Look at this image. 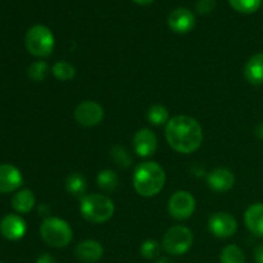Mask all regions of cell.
Returning <instances> with one entry per match:
<instances>
[{
	"mask_svg": "<svg viewBox=\"0 0 263 263\" xmlns=\"http://www.w3.org/2000/svg\"><path fill=\"white\" fill-rule=\"evenodd\" d=\"M166 140L177 153L190 154L200 148L203 143V128L190 116H176L166 125Z\"/></svg>",
	"mask_w": 263,
	"mask_h": 263,
	"instance_id": "1",
	"label": "cell"
},
{
	"mask_svg": "<svg viewBox=\"0 0 263 263\" xmlns=\"http://www.w3.org/2000/svg\"><path fill=\"white\" fill-rule=\"evenodd\" d=\"M166 184V172L157 162H144L135 168L133 185L140 197L152 198L161 193Z\"/></svg>",
	"mask_w": 263,
	"mask_h": 263,
	"instance_id": "2",
	"label": "cell"
},
{
	"mask_svg": "<svg viewBox=\"0 0 263 263\" xmlns=\"http://www.w3.org/2000/svg\"><path fill=\"white\" fill-rule=\"evenodd\" d=\"M80 212L89 222H107L115 215V203L103 194H86L80 202Z\"/></svg>",
	"mask_w": 263,
	"mask_h": 263,
	"instance_id": "3",
	"label": "cell"
},
{
	"mask_svg": "<svg viewBox=\"0 0 263 263\" xmlns=\"http://www.w3.org/2000/svg\"><path fill=\"white\" fill-rule=\"evenodd\" d=\"M25 45L28 53L33 57L45 58L53 53L55 39L50 28L44 25H35L26 33Z\"/></svg>",
	"mask_w": 263,
	"mask_h": 263,
	"instance_id": "4",
	"label": "cell"
},
{
	"mask_svg": "<svg viewBox=\"0 0 263 263\" xmlns=\"http://www.w3.org/2000/svg\"><path fill=\"white\" fill-rule=\"evenodd\" d=\"M40 236L49 247L64 248L72 240V229L62 218L48 217L41 223Z\"/></svg>",
	"mask_w": 263,
	"mask_h": 263,
	"instance_id": "5",
	"label": "cell"
},
{
	"mask_svg": "<svg viewBox=\"0 0 263 263\" xmlns=\"http://www.w3.org/2000/svg\"><path fill=\"white\" fill-rule=\"evenodd\" d=\"M194 243L192 230L185 226H174L166 231L162 239V249L170 256H182L187 253Z\"/></svg>",
	"mask_w": 263,
	"mask_h": 263,
	"instance_id": "6",
	"label": "cell"
},
{
	"mask_svg": "<svg viewBox=\"0 0 263 263\" xmlns=\"http://www.w3.org/2000/svg\"><path fill=\"white\" fill-rule=\"evenodd\" d=\"M195 204V198L189 192L180 190L170 198L168 212L175 220H187L194 213Z\"/></svg>",
	"mask_w": 263,
	"mask_h": 263,
	"instance_id": "7",
	"label": "cell"
},
{
	"mask_svg": "<svg viewBox=\"0 0 263 263\" xmlns=\"http://www.w3.org/2000/svg\"><path fill=\"white\" fill-rule=\"evenodd\" d=\"M104 118V109L99 103L94 100L81 102L74 109V120L84 127L98 126Z\"/></svg>",
	"mask_w": 263,
	"mask_h": 263,
	"instance_id": "8",
	"label": "cell"
},
{
	"mask_svg": "<svg viewBox=\"0 0 263 263\" xmlns=\"http://www.w3.org/2000/svg\"><path fill=\"white\" fill-rule=\"evenodd\" d=\"M208 229L211 233L220 239L231 238L238 230V222L231 213H213L208 220Z\"/></svg>",
	"mask_w": 263,
	"mask_h": 263,
	"instance_id": "9",
	"label": "cell"
},
{
	"mask_svg": "<svg viewBox=\"0 0 263 263\" xmlns=\"http://www.w3.org/2000/svg\"><path fill=\"white\" fill-rule=\"evenodd\" d=\"M133 146L135 153L141 158H149L158 148V140L156 134L149 128H140L133 138Z\"/></svg>",
	"mask_w": 263,
	"mask_h": 263,
	"instance_id": "10",
	"label": "cell"
},
{
	"mask_svg": "<svg viewBox=\"0 0 263 263\" xmlns=\"http://www.w3.org/2000/svg\"><path fill=\"white\" fill-rule=\"evenodd\" d=\"M23 176L20 170L9 163L0 164V194H8L20 189Z\"/></svg>",
	"mask_w": 263,
	"mask_h": 263,
	"instance_id": "11",
	"label": "cell"
},
{
	"mask_svg": "<svg viewBox=\"0 0 263 263\" xmlns=\"http://www.w3.org/2000/svg\"><path fill=\"white\" fill-rule=\"evenodd\" d=\"M207 184L213 192L226 193L233 189V186L235 185V176L229 168L218 167L208 174Z\"/></svg>",
	"mask_w": 263,
	"mask_h": 263,
	"instance_id": "12",
	"label": "cell"
},
{
	"mask_svg": "<svg viewBox=\"0 0 263 263\" xmlns=\"http://www.w3.org/2000/svg\"><path fill=\"white\" fill-rule=\"evenodd\" d=\"M168 26L174 32L187 33L195 27V15L186 8H177L168 15Z\"/></svg>",
	"mask_w": 263,
	"mask_h": 263,
	"instance_id": "13",
	"label": "cell"
},
{
	"mask_svg": "<svg viewBox=\"0 0 263 263\" xmlns=\"http://www.w3.org/2000/svg\"><path fill=\"white\" fill-rule=\"evenodd\" d=\"M26 230L25 220L18 215H7L0 222V233L8 240H20L25 236Z\"/></svg>",
	"mask_w": 263,
	"mask_h": 263,
	"instance_id": "14",
	"label": "cell"
},
{
	"mask_svg": "<svg viewBox=\"0 0 263 263\" xmlns=\"http://www.w3.org/2000/svg\"><path fill=\"white\" fill-rule=\"evenodd\" d=\"M104 249L103 246L97 240H84L80 244H77L76 249H74V254L79 261L84 263H95L99 261L103 257Z\"/></svg>",
	"mask_w": 263,
	"mask_h": 263,
	"instance_id": "15",
	"label": "cell"
},
{
	"mask_svg": "<svg viewBox=\"0 0 263 263\" xmlns=\"http://www.w3.org/2000/svg\"><path fill=\"white\" fill-rule=\"evenodd\" d=\"M247 229L257 238H263V203L249 205L244 213Z\"/></svg>",
	"mask_w": 263,
	"mask_h": 263,
	"instance_id": "16",
	"label": "cell"
},
{
	"mask_svg": "<svg viewBox=\"0 0 263 263\" xmlns=\"http://www.w3.org/2000/svg\"><path fill=\"white\" fill-rule=\"evenodd\" d=\"M244 77L252 85L263 84V53L254 54L244 67Z\"/></svg>",
	"mask_w": 263,
	"mask_h": 263,
	"instance_id": "17",
	"label": "cell"
},
{
	"mask_svg": "<svg viewBox=\"0 0 263 263\" xmlns=\"http://www.w3.org/2000/svg\"><path fill=\"white\" fill-rule=\"evenodd\" d=\"M35 195L30 189H22L12 198V207L18 213H28L35 207Z\"/></svg>",
	"mask_w": 263,
	"mask_h": 263,
	"instance_id": "18",
	"label": "cell"
},
{
	"mask_svg": "<svg viewBox=\"0 0 263 263\" xmlns=\"http://www.w3.org/2000/svg\"><path fill=\"white\" fill-rule=\"evenodd\" d=\"M66 189L73 197H85V193L87 189V182L84 175L81 174H71L66 180Z\"/></svg>",
	"mask_w": 263,
	"mask_h": 263,
	"instance_id": "19",
	"label": "cell"
},
{
	"mask_svg": "<svg viewBox=\"0 0 263 263\" xmlns=\"http://www.w3.org/2000/svg\"><path fill=\"white\" fill-rule=\"evenodd\" d=\"M118 182H120V177L112 170H103L98 174L97 184L104 192H113L117 189Z\"/></svg>",
	"mask_w": 263,
	"mask_h": 263,
	"instance_id": "20",
	"label": "cell"
},
{
	"mask_svg": "<svg viewBox=\"0 0 263 263\" xmlns=\"http://www.w3.org/2000/svg\"><path fill=\"white\" fill-rule=\"evenodd\" d=\"M146 118L154 126L167 125L170 121V112L164 105H152L148 109V113H146Z\"/></svg>",
	"mask_w": 263,
	"mask_h": 263,
	"instance_id": "21",
	"label": "cell"
},
{
	"mask_svg": "<svg viewBox=\"0 0 263 263\" xmlns=\"http://www.w3.org/2000/svg\"><path fill=\"white\" fill-rule=\"evenodd\" d=\"M220 263H246V254L238 246L230 244L221 251Z\"/></svg>",
	"mask_w": 263,
	"mask_h": 263,
	"instance_id": "22",
	"label": "cell"
},
{
	"mask_svg": "<svg viewBox=\"0 0 263 263\" xmlns=\"http://www.w3.org/2000/svg\"><path fill=\"white\" fill-rule=\"evenodd\" d=\"M51 72H53L54 77L59 80V81H69V80H72L76 76V68L66 61L57 62L51 67Z\"/></svg>",
	"mask_w": 263,
	"mask_h": 263,
	"instance_id": "23",
	"label": "cell"
},
{
	"mask_svg": "<svg viewBox=\"0 0 263 263\" xmlns=\"http://www.w3.org/2000/svg\"><path fill=\"white\" fill-rule=\"evenodd\" d=\"M231 7L243 14H252L257 12L262 4V0H229Z\"/></svg>",
	"mask_w": 263,
	"mask_h": 263,
	"instance_id": "24",
	"label": "cell"
},
{
	"mask_svg": "<svg viewBox=\"0 0 263 263\" xmlns=\"http://www.w3.org/2000/svg\"><path fill=\"white\" fill-rule=\"evenodd\" d=\"M49 73V66L46 62L37 61L35 63L31 64L27 68V74L32 81L41 82L46 79Z\"/></svg>",
	"mask_w": 263,
	"mask_h": 263,
	"instance_id": "25",
	"label": "cell"
},
{
	"mask_svg": "<svg viewBox=\"0 0 263 263\" xmlns=\"http://www.w3.org/2000/svg\"><path fill=\"white\" fill-rule=\"evenodd\" d=\"M110 157L115 161V163L117 166L122 167V168H127L128 166L133 162V158H131L130 153L127 152V149L123 148L121 145H115L110 151Z\"/></svg>",
	"mask_w": 263,
	"mask_h": 263,
	"instance_id": "26",
	"label": "cell"
},
{
	"mask_svg": "<svg viewBox=\"0 0 263 263\" xmlns=\"http://www.w3.org/2000/svg\"><path fill=\"white\" fill-rule=\"evenodd\" d=\"M162 244H159L157 240L148 239L144 241L140 247V254L146 259H156L161 254Z\"/></svg>",
	"mask_w": 263,
	"mask_h": 263,
	"instance_id": "27",
	"label": "cell"
},
{
	"mask_svg": "<svg viewBox=\"0 0 263 263\" xmlns=\"http://www.w3.org/2000/svg\"><path fill=\"white\" fill-rule=\"evenodd\" d=\"M215 8L216 0H197V3H195V9L202 15L210 14Z\"/></svg>",
	"mask_w": 263,
	"mask_h": 263,
	"instance_id": "28",
	"label": "cell"
},
{
	"mask_svg": "<svg viewBox=\"0 0 263 263\" xmlns=\"http://www.w3.org/2000/svg\"><path fill=\"white\" fill-rule=\"evenodd\" d=\"M36 263H57L55 258L49 253H43L37 257Z\"/></svg>",
	"mask_w": 263,
	"mask_h": 263,
	"instance_id": "29",
	"label": "cell"
},
{
	"mask_svg": "<svg viewBox=\"0 0 263 263\" xmlns=\"http://www.w3.org/2000/svg\"><path fill=\"white\" fill-rule=\"evenodd\" d=\"M254 261L256 263H263V243L254 249Z\"/></svg>",
	"mask_w": 263,
	"mask_h": 263,
	"instance_id": "30",
	"label": "cell"
},
{
	"mask_svg": "<svg viewBox=\"0 0 263 263\" xmlns=\"http://www.w3.org/2000/svg\"><path fill=\"white\" fill-rule=\"evenodd\" d=\"M133 2L138 5H151L154 0H133Z\"/></svg>",
	"mask_w": 263,
	"mask_h": 263,
	"instance_id": "31",
	"label": "cell"
},
{
	"mask_svg": "<svg viewBox=\"0 0 263 263\" xmlns=\"http://www.w3.org/2000/svg\"><path fill=\"white\" fill-rule=\"evenodd\" d=\"M256 135L258 136V138L263 139V123H261V125L257 126V128H256Z\"/></svg>",
	"mask_w": 263,
	"mask_h": 263,
	"instance_id": "32",
	"label": "cell"
},
{
	"mask_svg": "<svg viewBox=\"0 0 263 263\" xmlns=\"http://www.w3.org/2000/svg\"><path fill=\"white\" fill-rule=\"evenodd\" d=\"M157 263H175V262L170 258H161Z\"/></svg>",
	"mask_w": 263,
	"mask_h": 263,
	"instance_id": "33",
	"label": "cell"
},
{
	"mask_svg": "<svg viewBox=\"0 0 263 263\" xmlns=\"http://www.w3.org/2000/svg\"><path fill=\"white\" fill-rule=\"evenodd\" d=\"M0 263H2V262H0Z\"/></svg>",
	"mask_w": 263,
	"mask_h": 263,
	"instance_id": "34",
	"label": "cell"
}]
</instances>
